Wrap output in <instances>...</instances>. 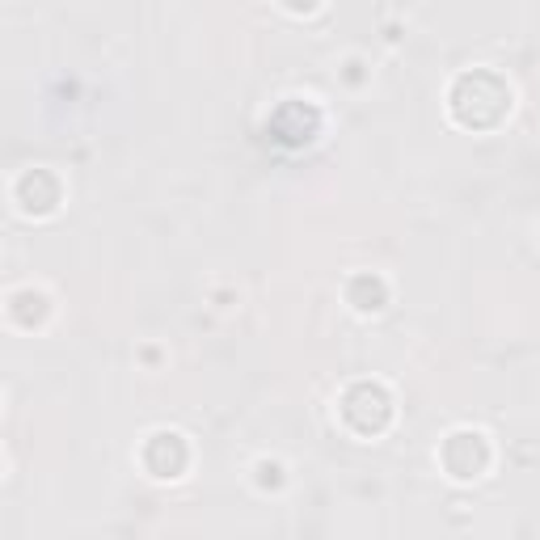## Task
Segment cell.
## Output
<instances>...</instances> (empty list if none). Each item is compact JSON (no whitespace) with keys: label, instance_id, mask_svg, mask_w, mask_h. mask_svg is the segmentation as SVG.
<instances>
[{"label":"cell","instance_id":"cell-5","mask_svg":"<svg viewBox=\"0 0 540 540\" xmlns=\"http://www.w3.org/2000/svg\"><path fill=\"white\" fill-rule=\"evenodd\" d=\"M351 304L355 308H381L384 304V283L376 279V275H359L355 283H351Z\"/></svg>","mask_w":540,"mask_h":540},{"label":"cell","instance_id":"cell-2","mask_svg":"<svg viewBox=\"0 0 540 540\" xmlns=\"http://www.w3.org/2000/svg\"><path fill=\"white\" fill-rule=\"evenodd\" d=\"M317 127H321V114L308 106V101H300V98H287L279 106V111L270 114V123H266V131L279 140V144H308L313 135H317Z\"/></svg>","mask_w":540,"mask_h":540},{"label":"cell","instance_id":"cell-1","mask_svg":"<svg viewBox=\"0 0 540 540\" xmlns=\"http://www.w3.org/2000/svg\"><path fill=\"white\" fill-rule=\"evenodd\" d=\"M342 414L346 422L355 430H363V435H376V430L389 422V414H393V401H389V393H384L381 384H355L351 393L342 397Z\"/></svg>","mask_w":540,"mask_h":540},{"label":"cell","instance_id":"cell-3","mask_svg":"<svg viewBox=\"0 0 540 540\" xmlns=\"http://www.w3.org/2000/svg\"><path fill=\"white\" fill-rule=\"evenodd\" d=\"M486 460H490V452H486V439L477 430H460V435L443 443V465L452 468L456 477H477Z\"/></svg>","mask_w":540,"mask_h":540},{"label":"cell","instance_id":"cell-4","mask_svg":"<svg viewBox=\"0 0 540 540\" xmlns=\"http://www.w3.org/2000/svg\"><path fill=\"white\" fill-rule=\"evenodd\" d=\"M144 460L148 468L157 473V477H178L186 465V443L182 435H173V430H160V435H152L144 448Z\"/></svg>","mask_w":540,"mask_h":540}]
</instances>
